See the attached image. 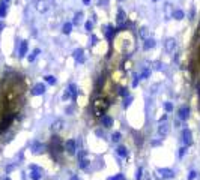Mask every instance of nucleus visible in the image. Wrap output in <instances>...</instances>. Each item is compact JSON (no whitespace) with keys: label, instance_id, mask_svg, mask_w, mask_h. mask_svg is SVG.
<instances>
[{"label":"nucleus","instance_id":"79ce46f5","mask_svg":"<svg viewBox=\"0 0 200 180\" xmlns=\"http://www.w3.org/2000/svg\"><path fill=\"white\" fill-rule=\"evenodd\" d=\"M166 120H167V114H164L163 117H161V119H159V122L163 123V122H166Z\"/></svg>","mask_w":200,"mask_h":180},{"label":"nucleus","instance_id":"7ed1b4c3","mask_svg":"<svg viewBox=\"0 0 200 180\" xmlns=\"http://www.w3.org/2000/svg\"><path fill=\"white\" fill-rule=\"evenodd\" d=\"M182 137H184V144L191 146V142H193V134H191V131L190 129H184L182 131Z\"/></svg>","mask_w":200,"mask_h":180},{"label":"nucleus","instance_id":"6ab92c4d","mask_svg":"<svg viewBox=\"0 0 200 180\" xmlns=\"http://www.w3.org/2000/svg\"><path fill=\"white\" fill-rule=\"evenodd\" d=\"M173 17H175L176 20H184L185 14H184V11H181V9H176V11L173 12Z\"/></svg>","mask_w":200,"mask_h":180},{"label":"nucleus","instance_id":"4be33fe9","mask_svg":"<svg viewBox=\"0 0 200 180\" xmlns=\"http://www.w3.org/2000/svg\"><path fill=\"white\" fill-rule=\"evenodd\" d=\"M39 48H36V50H33V52H32V54H30L29 57H27V60H29V62H35V59H36V56L38 54H39Z\"/></svg>","mask_w":200,"mask_h":180},{"label":"nucleus","instance_id":"6e6552de","mask_svg":"<svg viewBox=\"0 0 200 180\" xmlns=\"http://www.w3.org/2000/svg\"><path fill=\"white\" fill-rule=\"evenodd\" d=\"M27 48H29L27 41H23L21 45H20V50H18V56H20V57H24V56L27 54Z\"/></svg>","mask_w":200,"mask_h":180},{"label":"nucleus","instance_id":"8fccbe9b","mask_svg":"<svg viewBox=\"0 0 200 180\" xmlns=\"http://www.w3.org/2000/svg\"><path fill=\"white\" fill-rule=\"evenodd\" d=\"M5 180H11V179H9V177H8V179H5Z\"/></svg>","mask_w":200,"mask_h":180},{"label":"nucleus","instance_id":"bb28decb","mask_svg":"<svg viewBox=\"0 0 200 180\" xmlns=\"http://www.w3.org/2000/svg\"><path fill=\"white\" fill-rule=\"evenodd\" d=\"M111 141H114V142L120 141V132H114V134L111 135Z\"/></svg>","mask_w":200,"mask_h":180},{"label":"nucleus","instance_id":"f8f14e48","mask_svg":"<svg viewBox=\"0 0 200 180\" xmlns=\"http://www.w3.org/2000/svg\"><path fill=\"white\" fill-rule=\"evenodd\" d=\"M101 122H102V125H104L105 127H111V126H113V119H111L110 116H102V117H101Z\"/></svg>","mask_w":200,"mask_h":180},{"label":"nucleus","instance_id":"4468645a","mask_svg":"<svg viewBox=\"0 0 200 180\" xmlns=\"http://www.w3.org/2000/svg\"><path fill=\"white\" fill-rule=\"evenodd\" d=\"M155 45H157V41L153 39V38H152V39H146V42H144V50H151V48L155 47Z\"/></svg>","mask_w":200,"mask_h":180},{"label":"nucleus","instance_id":"49530a36","mask_svg":"<svg viewBox=\"0 0 200 180\" xmlns=\"http://www.w3.org/2000/svg\"><path fill=\"white\" fill-rule=\"evenodd\" d=\"M83 3L84 5H90V0H83Z\"/></svg>","mask_w":200,"mask_h":180},{"label":"nucleus","instance_id":"ea45409f","mask_svg":"<svg viewBox=\"0 0 200 180\" xmlns=\"http://www.w3.org/2000/svg\"><path fill=\"white\" fill-rule=\"evenodd\" d=\"M120 95H122V96H126V95H128L126 89H122V90H120Z\"/></svg>","mask_w":200,"mask_h":180},{"label":"nucleus","instance_id":"e433bc0d","mask_svg":"<svg viewBox=\"0 0 200 180\" xmlns=\"http://www.w3.org/2000/svg\"><path fill=\"white\" fill-rule=\"evenodd\" d=\"M196 174H197L196 171H191L190 174H188V180H194V179H196Z\"/></svg>","mask_w":200,"mask_h":180},{"label":"nucleus","instance_id":"412c9836","mask_svg":"<svg viewBox=\"0 0 200 180\" xmlns=\"http://www.w3.org/2000/svg\"><path fill=\"white\" fill-rule=\"evenodd\" d=\"M116 152H118V155L122 156V158H126V155H128V153H126V149H125L124 146H119V147L116 149Z\"/></svg>","mask_w":200,"mask_h":180},{"label":"nucleus","instance_id":"3c124183","mask_svg":"<svg viewBox=\"0 0 200 180\" xmlns=\"http://www.w3.org/2000/svg\"><path fill=\"white\" fill-rule=\"evenodd\" d=\"M152 2H157V0H152Z\"/></svg>","mask_w":200,"mask_h":180},{"label":"nucleus","instance_id":"f704fd0d","mask_svg":"<svg viewBox=\"0 0 200 180\" xmlns=\"http://www.w3.org/2000/svg\"><path fill=\"white\" fill-rule=\"evenodd\" d=\"M137 84H138V75H137V74H134V80H133V87H137Z\"/></svg>","mask_w":200,"mask_h":180},{"label":"nucleus","instance_id":"393cba45","mask_svg":"<svg viewBox=\"0 0 200 180\" xmlns=\"http://www.w3.org/2000/svg\"><path fill=\"white\" fill-rule=\"evenodd\" d=\"M68 92L71 93V95H77V92H78V90H77V86H75V84H69V86H68Z\"/></svg>","mask_w":200,"mask_h":180},{"label":"nucleus","instance_id":"9d476101","mask_svg":"<svg viewBox=\"0 0 200 180\" xmlns=\"http://www.w3.org/2000/svg\"><path fill=\"white\" fill-rule=\"evenodd\" d=\"M188 116H190V108H188V107H182V108L179 110V119H181V120H187Z\"/></svg>","mask_w":200,"mask_h":180},{"label":"nucleus","instance_id":"2f4dec72","mask_svg":"<svg viewBox=\"0 0 200 180\" xmlns=\"http://www.w3.org/2000/svg\"><path fill=\"white\" fill-rule=\"evenodd\" d=\"M152 66H153V69H155V71H161V69H163V68H161L163 65H161L159 62H153V63H152Z\"/></svg>","mask_w":200,"mask_h":180},{"label":"nucleus","instance_id":"0eeeda50","mask_svg":"<svg viewBox=\"0 0 200 180\" xmlns=\"http://www.w3.org/2000/svg\"><path fill=\"white\" fill-rule=\"evenodd\" d=\"M30 149H32V153L38 155V153H41L42 150H44V144H41L39 141H33L32 146H30Z\"/></svg>","mask_w":200,"mask_h":180},{"label":"nucleus","instance_id":"cd10ccee","mask_svg":"<svg viewBox=\"0 0 200 180\" xmlns=\"http://www.w3.org/2000/svg\"><path fill=\"white\" fill-rule=\"evenodd\" d=\"M149 75H151V71L149 69H144L142 74H140V78H143V80H146V78H148L149 77Z\"/></svg>","mask_w":200,"mask_h":180},{"label":"nucleus","instance_id":"a878e982","mask_svg":"<svg viewBox=\"0 0 200 180\" xmlns=\"http://www.w3.org/2000/svg\"><path fill=\"white\" fill-rule=\"evenodd\" d=\"M62 125H63V122H62V120H57V122H56L54 125H53V129H54V131L62 129Z\"/></svg>","mask_w":200,"mask_h":180},{"label":"nucleus","instance_id":"a211bd4d","mask_svg":"<svg viewBox=\"0 0 200 180\" xmlns=\"http://www.w3.org/2000/svg\"><path fill=\"white\" fill-rule=\"evenodd\" d=\"M62 32L65 33V35H69L72 32V22H66V24L63 26V29H62Z\"/></svg>","mask_w":200,"mask_h":180},{"label":"nucleus","instance_id":"58836bf2","mask_svg":"<svg viewBox=\"0 0 200 180\" xmlns=\"http://www.w3.org/2000/svg\"><path fill=\"white\" fill-rule=\"evenodd\" d=\"M185 152H187V147H181V149H179V156L182 158L184 155H185Z\"/></svg>","mask_w":200,"mask_h":180},{"label":"nucleus","instance_id":"9b49d317","mask_svg":"<svg viewBox=\"0 0 200 180\" xmlns=\"http://www.w3.org/2000/svg\"><path fill=\"white\" fill-rule=\"evenodd\" d=\"M74 57H75V62H77V63L84 62V57H83V50H81V48H80V50H75V51H74Z\"/></svg>","mask_w":200,"mask_h":180},{"label":"nucleus","instance_id":"4c0bfd02","mask_svg":"<svg viewBox=\"0 0 200 180\" xmlns=\"http://www.w3.org/2000/svg\"><path fill=\"white\" fill-rule=\"evenodd\" d=\"M92 26H93V24H92V21H87V22H86V26H84V27H86V30H87V32H90V30H92Z\"/></svg>","mask_w":200,"mask_h":180},{"label":"nucleus","instance_id":"f257e3e1","mask_svg":"<svg viewBox=\"0 0 200 180\" xmlns=\"http://www.w3.org/2000/svg\"><path fill=\"white\" fill-rule=\"evenodd\" d=\"M107 108H109V102L105 99H96L93 102V112L96 116H102Z\"/></svg>","mask_w":200,"mask_h":180},{"label":"nucleus","instance_id":"c85d7f7f","mask_svg":"<svg viewBox=\"0 0 200 180\" xmlns=\"http://www.w3.org/2000/svg\"><path fill=\"white\" fill-rule=\"evenodd\" d=\"M131 102H133V96H128L126 99H125V102H124V107H125V108H128L129 105H131Z\"/></svg>","mask_w":200,"mask_h":180},{"label":"nucleus","instance_id":"a18cd8bd","mask_svg":"<svg viewBox=\"0 0 200 180\" xmlns=\"http://www.w3.org/2000/svg\"><path fill=\"white\" fill-rule=\"evenodd\" d=\"M3 29H5V24H3V22H0V32H2Z\"/></svg>","mask_w":200,"mask_h":180},{"label":"nucleus","instance_id":"c03bdc74","mask_svg":"<svg viewBox=\"0 0 200 180\" xmlns=\"http://www.w3.org/2000/svg\"><path fill=\"white\" fill-rule=\"evenodd\" d=\"M152 146H159V141H152Z\"/></svg>","mask_w":200,"mask_h":180},{"label":"nucleus","instance_id":"20e7f679","mask_svg":"<svg viewBox=\"0 0 200 180\" xmlns=\"http://www.w3.org/2000/svg\"><path fill=\"white\" fill-rule=\"evenodd\" d=\"M164 48L167 52H173L175 48H176V41L173 39V38H168V39L164 42Z\"/></svg>","mask_w":200,"mask_h":180},{"label":"nucleus","instance_id":"de8ad7c7","mask_svg":"<svg viewBox=\"0 0 200 180\" xmlns=\"http://www.w3.org/2000/svg\"><path fill=\"white\" fill-rule=\"evenodd\" d=\"M71 180H78V177H77V176H72V177H71Z\"/></svg>","mask_w":200,"mask_h":180},{"label":"nucleus","instance_id":"aec40b11","mask_svg":"<svg viewBox=\"0 0 200 180\" xmlns=\"http://www.w3.org/2000/svg\"><path fill=\"white\" fill-rule=\"evenodd\" d=\"M102 32H105V35H107V38H109V39H111L113 35L116 33V30H113V27H105V30H102Z\"/></svg>","mask_w":200,"mask_h":180},{"label":"nucleus","instance_id":"72a5a7b5","mask_svg":"<svg viewBox=\"0 0 200 180\" xmlns=\"http://www.w3.org/2000/svg\"><path fill=\"white\" fill-rule=\"evenodd\" d=\"M96 41H98V38H96L95 35H92V36H90V39H89V45H95Z\"/></svg>","mask_w":200,"mask_h":180},{"label":"nucleus","instance_id":"c756f323","mask_svg":"<svg viewBox=\"0 0 200 180\" xmlns=\"http://www.w3.org/2000/svg\"><path fill=\"white\" fill-rule=\"evenodd\" d=\"M142 176H143V170L142 168H137V171H135V180H140Z\"/></svg>","mask_w":200,"mask_h":180},{"label":"nucleus","instance_id":"ddd939ff","mask_svg":"<svg viewBox=\"0 0 200 180\" xmlns=\"http://www.w3.org/2000/svg\"><path fill=\"white\" fill-rule=\"evenodd\" d=\"M158 134L161 135V137H163V135H167V134H168V126L166 125V122L159 125V127H158Z\"/></svg>","mask_w":200,"mask_h":180},{"label":"nucleus","instance_id":"5701e85b","mask_svg":"<svg viewBox=\"0 0 200 180\" xmlns=\"http://www.w3.org/2000/svg\"><path fill=\"white\" fill-rule=\"evenodd\" d=\"M81 18H83V12H77V14H75V17H74V22H72V26H74V24H80Z\"/></svg>","mask_w":200,"mask_h":180},{"label":"nucleus","instance_id":"7c9ffc66","mask_svg":"<svg viewBox=\"0 0 200 180\" xmlns=\"http://www.w3.org/2000/svg\"><path fill=\"white\" fill-rule=\"evenodd\" d=\"M140 36L142 38H148V27H142L140 29Z\"/></svg>","mask_w":200,"mask_h":180},{"label":"nucleus","instance_id":"473e14b6","mask_svg":"<svg viewBox=\"0 0 200 180\" xmlns=\"http://www.w3.org/2000/svg\"><path fill=\"white\" fill-rule=\"evenodd\" d=\"M164 108H166V111H168V112H170V111L173 110V105H172L170 102H164Z\"/></svg>","mask_w":200,"mask_h":180},{"label":"nucleus","instance_id":"09e8293b","mask_svg":"<svg viewBox=\"0 0 200 180\" xmlns=\"http://www.w3.org/2000/svg\"><path fill=\"white\" fill-rule=\"evenodd\" d=\"M3 2H6V3H8V2H9V0H3Z\"/></svg>","mask_w":200,"mask_h":180},{"label":"nucleus","instance_id":"37998d69","mask_svg":"<svg viewBox=\"0 0 200 180\" xmlns=\"http://www.w3.org/2000/svg\"><path fill=\"white\" fill-rule=\"evenodd\" d=\"M190 17H191V18L194 17V7H193V9H191V12H190Z\"/></svg>","mask_w":200,"mask_h":180},{"label":"nucleus","instance_id":"dca6fc26","mask_svg":"<svg viewBox=\"0 0 200 180\" xmlns=\"http://www.w3.org/2000/svg\"><path fill=\"white\" fill-rule=\"evenodd\" d=\"M30 171H32V174H30V177H32V180H39V179H41V168L30 170Z\"/></svg>","mask_w":200,"mask_h":180},{"label":"nucleus","instance_id":"c9c22d12","mask_svg":"<svg viewBox=\"0 0 200 180\" xmlns=\"http://www.w3.org/2000/svg\"><path fill=\"white\" fill-rule=\"evenodd\" d=\"M109 180H124V176L118 174V176H114V177H109Z\"/></svg>","mask_w":200,"mask_h":180},{"label":"nucleus","instance_id":"2eb2a0df","mask_svg":"<svg viewBox=\"0 0 200 180\" xmlns=\"http://www.w3.org/2000/svg\"><path fill=\"white\" fill-rule=\"evenodd\" d=\"M87 165H89V159H87V158H84V156L83 158H78V167L84 170V168H87Z\"/></svg>","mask_w":200,"mask_h":180},{"label":"nucleus","instance_id":"b1692460","mask_svg":"<svg viewBox=\"0 0 200 180\" xmlns=\"http://www.w3.org/2000/svg\"><path fill=\"white\" fill-rule=\"evenodd\" d=\"M44 80L47 81L50 86H54V84H56V78L53 77V75H47V77H44Z\"/></svg>","mask_w":200,"mask_h":180},{"label":"nucleus","instance_id":"f03ea898","mask_svg":"<svg viewBox=\"0 0 200 180\" xmlns=\"http://www.w3.org/2000/svg\"><path fill=\"white\" fill-rule=\"evenodd\" d=\"M65 149H66V152H68L69 155H75V152H77V141L68 140V141L65 142Z\"/></svg>","mask_w":200,"mask_h":180},{"label":"nucleus","instance_id":"a19ab883","mask_svg":"<svg viewBox=\"0 0 200 180\" xmlns=\"http://www.w3.org/2000/svg\"><path fill=\"white\" fill-rule=\"evenodd\" d=\"M69 96H71V93H69L68 90H66V93L63 95V99H69Z\"/></svg>","mask_w":200,"mask_h":180},{"label":"nucleus","instance_id":"1a4fd4ad","mask_svg":"<svg viewBox=\"0 0 200 180\" xmlns=\"http://www.w3.org/2000/svg\"><path fill=\"white\" fill-rule=\"evenodd\" d=\"M125 20H126V15H125V12L122 11V9H119V12H118V20H116V22L119 26H124L125 24Z\"/></svg>","mask_w":200,"mask_h":180},{"label":"nucleus","instance_id":"39448f33","mask_svg":"<svg viewBox=\"0 0 200 180\" xmlns=\"http://www.w3.org/2000/svg\"><path fill=\"white\" fill-rule=\"evenodd\" d=\"M44 92H45V84H44V82H38V84L32 89V95H33V96L44 95Z\"/></svg>","mask_w":200,"mask_h":180},{"label":"nucleus","instance_id":"f3484780","mask_svg":"<svg viewBox=\"0 0 200 180\" xmlns=\"http://www.w3.org/2000/svg\"><path fill=\"white\" fill-rule=\"evenodd\" d=\"M6 11H8V3L2 0V2H0V17H5Z\"/></svg>","mask_w":200,"mask_h":180},{"label":"nucleus","instance_id":"423d86ee","mask_svg":"<svg viewBox=\"0 0 200 180\" xmlns=\"http://www.w3.org/2000/svg\"><path fill=\"white\" fill-rule=\"evenodd\" d=\"M158 172L161 174L163 179H173L175 177V172L172 170H168V168H158Z\"/></svg>","mask_w":200,"mask_h":180}]
</instances>
